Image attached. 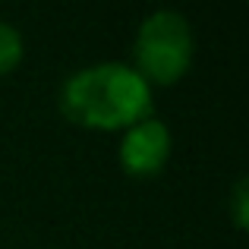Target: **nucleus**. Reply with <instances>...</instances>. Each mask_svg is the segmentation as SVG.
Segmentation results:
<instances>
[{
  "label": "nucleus",
  "mask_w": 249,
  "mask_h": 249,
  "mask_svg": "<svg viewBox=\"0 0 249 249\" xmlns=\"http://www.w3.org/2000/svg\"><path fill=\"white\" fill-rule=\"evenodd\" d=\"M233 205H237V224H246V180L237 183V196H233Z\"/></svg>",
  "instance_id": "obj_5"
},
{
  "label": "nucleus",
  "mask_w": 249,
  "mask_h": 249,
  "mask_svg": "<svg viewBox=\"0 0 249 249\" xmlns=\"http://www.w3.org/2000/svg\"><path fill=\"white\" fill-rule=\"evenodd\" d=\"M170 158V129L158 117H145L123 133L120 164L133 177H155Z\"/></svg>",
  "instance_id": "obj_3"
},
{
  "label": "nucleus",
  "mask_w": 249,
  "mask_h": 249,
  "mask_svg": "<svg viewBox=\"0 0 249 249\" xmlns=\"http://www.w3.org/2000/svg\"><path fill=\"white\" fill-rule=\"evenodd\" d=\"M136 73L148 85H174L193 63V29L174 10L152 13L136 35Z\"/></svg>",
  "instance_id": "obj_2"
},
{
  "label": "nucleus",
  "mask_w": 249,
  "mask_h": 249,
  "mask_svg": "<svg viewBox=\"0 0 249 249\" xmlns=\"http://www.w3.org/2000/svg\"><path fill=\"white\" fill-rule=\"evenodd\" d=\"M60 107L76 126L114 133L152 117V89L133 67L95 63L67 79Z\"/></svg>",
  "instance_id": "obj_1"
},
{
  "label": "nucleus",
  "mask_w": 249,
  "mask_h": 249,
  "mask_svg": "<svg viewBox=\"0 0 249 249\" xmlns=\"http://www.w3.org/2000/svg\"><path fill=\"white\" fill-rule=\"evenodd\" d=\"M22 54H25L22 51V35H19L10 22L0 19V76L13 73V70L19 67V60H22Z\"/></svg>",
  "instance_id": "obj_4"
}]
</instances>
